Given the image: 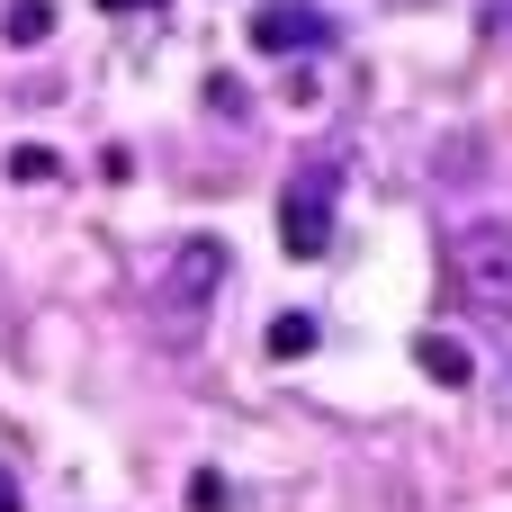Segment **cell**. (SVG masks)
Returning a JSON list of instances; mask_svg holds the SVG:
<instances>
[{"label":"cell","mask_w":512,"mask_h":512,"mask_svg":"<svg viewBox=\"0 0 512 512\" xmlns=\"http://www.w3.org/2000/svg\"><path fill=\"white\" fill-rule=\"evenodd\" d=\"M333 171L324 162H306L297 180H288V198H279V243H288V261H324V243H333Z\"/></svg>","instance_id":"7a4b0ae2"},{"label":"cell","mask_w":512,"mask_h":512,"mask_svg":"<svg viewBox=\"0 0 512 512\" xmlns=\"http://www.w3.org/2000/svg\"><path fill=\"white\" fill-rule=\"evenodd\" d=\"M99 9H153V0H99Z\"/></svg>","instance_id":"30bf717a"},{"label":"cell","mask_w":512,"mask_h":512,"mask_svg":"<svg viewBox=\"0 0 512 512\" xmlns=\"http://www.w3.org/2000/svg\"><path fill=\"white\" fill-rule=\"evenodd\" d=\"M189 504H198V512H225V504H234V486H225L216 468H198V477H189Z\"/></svg>","instance_id":"ba28073f"},{"label":"cell","mask_w":512,"mask_h":512,"mask_svg":"<svg viewBox=\"0 0 512 512\" xmlns=\"http://www.w3.org/2000/svg\"><path fill=\"white\" fill-rule=\"evenodd\" d=\"M414 360H423V378H441V387H468V378H477V360H468L450 333H423V342H414Z\"/></svg>","instance_id":"5b68a950"},{"label":"cell","mask_w":512,"mask_h":512,"mask_svg":"<svg viewBox=\"0 0 512 512\" xmlns=\"http://www.w3.org/2000/svg\"><path fill=\"white\" fill-rule=\"evenodd\" d=\"M0 512H18V495H9V486H0Z\"/></svg>","instance_id":"8fae6325"},{"label":"cell","mask_w":512,"mask_h":512,"mask_svg":"<svg viewBox=\"0 0 512 512\" xmlns=\"http://www.w3.org/2000/svg\"><path fill=\"white\" fill-rule=\"evenodd\" d=\"M0 36H9V45H45V36H54V0H9V9H0Z\"/></svg>","instance_id":"8992f818"},{"label":"cell","mask_w":512,"mask_h":512,"mask_svg":"<svg viewBox=\"0 0 512 512\" xmlns=\"http://www.w3.org/2000/svg\"><path fill=\"white\" fill-rule=\"evenodd\" d=\"M252 45L261 54H324L333 45V18L315 0H270V9H252Z\"/></svg>","instance_id":"277c9868"},{"label":"cell","mask_w":512,"mask_h":512,"mask_svg":"<svg viewBox=\"0 0 512 512\" xmlns=\"http://www.w3.org/2000/svg\"><path fill=\"white\" fill-rule=\"evenodd\" d=\"M9 180H54V153H45V144H18V153H9Z\"/></svg>","instance_id":"9c48e42d"},{"label":"cell","mask_w":512,"mask_h":512,"mask_svg":"<svg viewBox=\"0 0 512 512\" xmlns=\"http://www.w3.org/2000/svg\"><path fill=\"white\" fill-rule=\"evenodd\" d=\"M225 270H234V252H225L216 234H189V243L162 261V279H153V306H162V315H180V324H198V315L216 306Z\"/></svg>","instance_id":"6da1fadb"},{"label":"cell","mask_w":512,"mask_h":512,"mask_svg":"<svg viewBox=\"0 0 512 512\" xmlns=\"http://www.w3.org/2000/svg\"><path fill=\"white\" fill-rule=\"evenodd\" d=\"M315 351V315H279L270 324V360H306Z\"/></svg>","instance_id":"52a82bcc"},{"label":"cell","mask_w":512,"mask_h":512,"mask_svg":"<svg viewBox=\"0 0 512 512\" xmlns=\"http://www.w3.org/2000/svg\"><path fill=\"white\" fill-rule=\"evenodd\" d=\"M450 270H459V288H477L486 306H512V225L504 216L459 225V234H450Z\"/></svg>","instance_id":"3957f363"}]
</instances>
